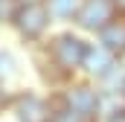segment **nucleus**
<instances>
[{
  "label": "nucleus",
  "mask_w": 125,
  "mask_h": 122,
  "mask_svg": "<svg viewBox=\"0 0 125 122\" xmlns=\"http://www.w3.org/2000/svg\"><path fill=\"white\" fill-rule=\"evenodd\" d=\"M116 96L125 99V73H122V79H119V84H116Z\"/></svg>",
  "instance_id": "f8f14e48"
},
{
  "label": "nucleus",
  "mask_w": 125,
  "mask_h": 122,
  "mask_svg": "<svg viewBox=\"0 0 125 122\" xmlns=\"http://www.w3.org/2000/svg\"><path fill=\"white\" fill-rule=\"evenodd\" d=\"M114 12H116L114 0H84L82 9H79V15H76V20H79L84 29L102 32L111 20H114Z\"/></svg>",
  "instance_id": "39448f33"
},
{
  "label": "nucleus",
  "mask_w": 125,
  "mask_h": 122,
  "mask_svg": "<svg viewBox=\"0 0 125 122\" xmlns=\"http://www.w3.org/2000/svg\"><path fill=\"white\" fill-rule=\"evenodd\" d=\"M6 102V87H3V81H0V105Z\"/></svg>",
  "instance_id": "ddd939ff"
},
{
  "label": "nucleus",
  "mask_w": 125,
  "mask_h": 122,
  "mask_svg": "<svg viewBox=\"0 0 125 122\" xmlns=\"http://www.w3.org/2000/svg\"><path fill=\"white\" fill-rule=\"evenodd\" d=\"M15 26L18 32L26 38V41H38L47 26H50V9L44 3H32V6H21L18 18H15Z\"/></svg>",
  "instance_id": "20e7f679"
},
{
  "label": "nucleus",
  "mask_w": 125,
  "mask_h": 122,
  "mask_svg": "<svg viewBox=\"0 0 125 122\" xmlns=\"http://www.w3.org/2000/svg\"><path fill=\"white\" fill-rule=\"evenodd\" d=\"M12 113L18 122H50L52 119V102L38 93H18L12 99Z\"/></svg>",
  "instance_id": "7ed1b4c3"
},
{
  "label": "nucleus",
  "mask_w": 125,
  "mask_h": 122,
  "mask_svg": "<svg viewBox=\"0 0 125 122\" xmlns=\"http://www.w3.org/2000/svg\"><path fill=\"white\" fill-rule=\"evenodd\" d=\"M15 67H18V61L12 52H6V50H0V81L3 79H9V76H15Z\"/></svg>",
  "instance_id": "9d476101"
},
{
  "label": "nucleus",
  "mask_w": 125,
  "mask_h": 122,
  "mask_svg": "<svg viewBox=\"0 0 125 122\" xmlns=\"http://www.w3.org/2000/svg\"><path fill=\"white\" fill-rule=\"evenodd\" d=\"M114 6H116L119 12H125V0H114Z\"/></svg>",
  "instance_id": "4468645a"
},
{
  "label": "nucleus",
  "mask_w": 125,
  "mask_h": 122,
  "mask_svg": "<svg viewBox=\"0 0 125 122\" xmlns=\"http://www.w3.org/2000/svg\"><path fill=\"white\" fill-rule=\"evenodd\" d=\"M90 79H108L116 70V55L111 50H105L102 44H87V55H84V67H82Z\"/></svg>",
  "instance_id": "423d86ee"
},
{
  "label": "nucleus",
  "mask_w": 125,
  "mask_h": 122,
  "mask_svg": "<svg viewBox=\"0 0 125 122\" xmlns=\"http://www.w3.org/2000/svg\"><path fill=\"white\" fill-rule=\"evenodd\" d=\"M99 44H102L105 50H111L114 55L125 52V20L114 18V20H111L105 29L99 32Z\"/></svg>",
  "instance_id": "0eeeda50"
},
{
  "label": "nucleus",
  "mask_w": 125,
  "mask_h": 122,
  "mask_svg": "<svg viewBox=\"0 0 125 122\" xmlns=\"http://www.w3.org/2000/svg\"><path fill=\"white\" fill-rule=\"evenodd\" d=\"M102 99H105V93L99 90V87H93V84H87V81H82V84H70V87L61 93L64 108L73 111V113H79L82 119H87V122H99Z\"/></svg>",
  "instance_id": "f03ea898"
},
{
  "label": "nucleus",
  "mask_w": 125,
  "mask_h": 122,
  "mask_svg": "<svg viewBox=\"0 0 125 122\" xmlns=\"http://www.w3.org/2000/svg\"><path fill=\"white\" fill-rule=\"evenodd\" d=\"M52 111H55V113H52V119H50V122H87V119H82L79 113L67 111V108H64V102H61V96L52 102Z\"/></svg>",
  "instance_id": "1a4fd4ad"
},
{
  "label": "nucleus",
  "mask_w": 125,
  "mask_h": 122,
  "mask_svg": "<svg viewBox=\"0 0 125 122\" xmlns=\"http://www.w3.org/2000/svg\"><path fill=\"white\" fill-rule=\"evenodd\" d=\"M84 0H50V15L52 18H76Z\"/></svg>",
  "instance_id": "6e6552de"
},
{
  "label": "nucleus",
  "mask_w": 125,
  "mask_h": 122,
  "mask_svg": "<svg viewBox=\"0 0 125 122\" xmlns=\"http://www.w3.org/2000/svg\"><path fill=\"white\" fill-rule=\"evenodd\" d=\"M84 55H87V41H82L73 32L55 35L52 44H50V61L64 76H73L76 70H82L84 67Z\"/></svg>",
  "instance_id": "f257e3e1"
},
{
  "label": "nucleus",
  "mask_w": 125,
  "mask_h": 122,
  "mask_svg": "<svg viewBox=\"0 0 125 122\" xmlns=\"http://www.w3.org/2000/svg\"><path fill=\"white\" fill-rule=\"evenodd\" d=\"M21 12V0H0V20H15Z\"/></svg>",
  "instance_id": "9b49d317"
},
{
  "label": "nucleus",
  "mask_w": 125,
  "mask_h": 122,
  "mask_svg": "<svg viewBox=\"0 0 125 122\" xmlns=\"http://www.w3.org/2000/svg\"><path fill=\"white\" fill-rule=\"evenodd\" d=\"M32 3H41V0H21V6H32Z\"/></svg>",
  "instance_id": "2eb2a0df"
}]
</instances>
